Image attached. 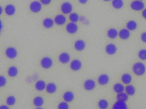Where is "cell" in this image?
Instances as JSON below:
<instances>
[{"label": "cell", "instance_id": "7dc6e473", "mask_svg": "<svg viewBox=\"0 0 146 109\" xmlns=\"http://www.w3.org/2000/svg\"><path fill=\"white\" fill-rule=\"evenodd\" d=\"M139 1H143V0H139Z\"/></svg>", "mask_w": 146, "mask_h": 109}, {"label": "cell", "instance_id": "d590c367", "mask_svg": "<svg viewBox=\"0 0 146 109\" xmlns=\"http://www.w3.org/2000/svg\"><path fill=\"white\" fill-rule=\"evenodd\" d=\"M7 83V80L6 77L3 75H0V87L5 86Z\"/></svg>", "mask_w": 146, "mask_h": 109}, {"label": "cell", "instance_id": "bcb514c9", "mask_svg": "<svg viewBox=\"0 0 146 109\" xmlns=\"http://www.w3.org/2000/svg\"><path fill=\"white\" fill-rule=\"evenodd\" d=\"M103 1H104L106 2L110 1H111V0H103Z\"/></svg>", "mask_w": 146, "mask_h": 109}, {"label": "cell", "instance_id": "7a4b0ae2", "mask_svg": "<svg viewBox=\"0 0 146 109\" xmlns=\"http://www.w3.org/2000/svg\"><path fill=\"white\" fill-rule=\"evenodd\" d=\"M53 60L49 57H44L40 61V65L44 69H49L53 66Z\"/></svg>", "mask_w": 146, "mask_h": 109}, {"label": "cell", "instance_id": "277c9868", "mask_svg": "<svg viewBox=\"0 0 146 109\" xmlns=\"http://www.w3.org/2000/svg\"><path fill=\"white\" fill-rule=\"evenodd\" d=\"M29 8L31 12L34 13H39L42 10V3L38 1H33L30 3Z\"/></svg>", "mask_w": 146, "mask_h": 109}, {"label": "cell", "instance_id": "9a60e30c", "mask_svg": "<svg viewBox=\"0 0 146 109\" xmlns=\"http://www.w3.org/2000/svg\"><path fill=\"white\" fill-rule=\"evenodd\" d=\"M4 12L8 16H13L16 12V8L12 4H9L5 6Z\"/></svg>", "mask_w": 146, "mask_h": 109}, {"label": "cell", "instance_id": "b9f144b4", "mask_svg": "<svg viewBox=\"0 0 146 109\" xmlns=\"http://www.w3.org/2000/svg\"><path fill=\"white\" fill-rule=\"evenodd\" d=\"M80 3L82 4H85L87 3L88 0H78Z\"/></svg>", "mask_w": 146, "mask_h": 109}, {"label": "cell", "instance_id": "8d00e7d4", "mask_svg": "<svg viewBox=\"0 0 146 109\" xmlns=\"http://www.w3.org/2000/svg\"><path fill=\"white\" fill-rule=\"evenodd\" d=\"M82 24H84L87 25L89 24V21L84 16H81L80 18V20Z\"/></svg>", "mask_w": 146, "mask_h": 109}, {"label": "cell", "instance_id": "5b68a950", "mask_svg": "<svg viewBox=\"0 0 146 109\" xmlns=\"http://www.w3.org/2000/svg\"><path fill=\"white\" fill-rule=\"evenodd\" d=\"M73 9L72 3L68 1L63 3L60 7L62 13L65 15L70 14L72 12Z\"/></svg>", "mask_w": 146, "mask_h": 109}, {"label": "cell", "instance_id": "8fae6325", "mask_svg": "<svg viewBox=\"0 0 146 109\" xmlns=\"http://www.w3.org/2000/svg\"><path fill=\"white\" fill-rule=\"evenodd\" d=\"M58 59L59 61L61 63L64 64H67L70 61L71 56L67 52H62L59 55Z\"/></svg>", "mask_w": 146, "mask_h": 109}, {"label": "cell", "instance_id": "7c38bea8", "mask_svg": "<svg viewBox=\"0 0 146 109\" xmlns=\"http://www.w3.org/2000/svg\"><path fill=\"white\" fill-rule=\"evenodd\" d=\"M110 81V77L106 74H102L98 77V83L100 85L105 86L109 83Z\"/></svg>", "mask_w": 146, "mask_h": 109}, {"label": "cell", "instance_id": "f546056e", "mask_svg": "<svg viewBox=\"0 0 146 109\" xmlns=\"http://www.w3.org/2000/svg\"><path fill=\"white\" fill-rule=\"evenodd\" d=\"M109 102L107 100L105 99L100 100L98 102V106L100 109H106L109 107Z\"/></svg>", "mask_w": 146, "mask_h": 109}, {"label": "cell", "instance_id": "f6af8a7d", "mask_svg": "<svg viewBox=\"0 0 146 109\" xmlns=\"http://www.w3.org/2000/svg\"><path fill=\"white\" fill-rule=\"evenodd\" d=\"M35 109H44L42 108V107H38V108H36Z\"/></svg>", "mask_w": 146, "mask_h": 109}, {"label": "cell", "instance_id": "d6986e66", "mask_svg": "<svg viewBox=\"0 0 146 109\" xmlns=\"http://www.w3.org/2000/svg\"><path fill=\"white\" fill-rule=\"evenodd\" d=\"M46 84L44 81L39 80L35 83V87L38 91H42L46 88Z\"/></svg>", "mask_w": 146, "mask_h": 109}, {"label": "cell", "instance_id": "4fadbf2b", "mask_svg": "<svg viewBox=\"0 0 146 109\" xmlns=\"http://www.w3.org/2000/svg\"><path fill=\"white\" fill-rule=\"evenodd\" d=\"M54 22L56 25L62 26L66 24L67 18L66 16L63 14H59L55 17Z\"/></svg>", "mask_w": 146, "mask_h": 109}, {"label": "cell", "instance_id": "44dd1931", "mask_svg": "<svg viewBox=\"0 0 146 109\" xmlns=\"http://www.w3.org/2000/svg\"><path fill=\"white\" fill-rule=\"evenodd\" d=\"M33 104L36 108L42 107L44 103V99L42 97L38 96L35 97L33 99Z\"/></svg>", "mask_w": 146, "mask_h": 109}, {"label": "cell", "instance_id": "cb8c5ba5", "mask_svg": "<svg viewBox=\"0 0 146 109\" xmlns=\"http://www.w3.org/2000/svg\"><path fill=\"white\" fill-rule=\"evenodd\" d=\"M122 82L125 85H129L133 80L132 75L129 73H124L122 75L121 78Z\"/></svg>", "mask_w": 146, "mask_h": 109}, {"label": "cell", "instance_id": "7bdbcfd3", "mask_svg": "<svg viewBox=\"0 0 146 109\" xmlns=\"http://www.w3.org/2000/svg\"><path fill=\"white\" fill-rule=\"evenodd\" d=\"M3 8L1 6H0V16L3 13Z\"/></svg>", "mask_w": 146, "mask_h": 109}, {"label": "cell", "instance_id": "603a6c76", "mask_svg": "<svg viewBox=\"0 0 146 109\" xmlns=\"http://www.w3.org/2000/svg\"><path fill=\"white\" fill-rule=\"evenodd\" d=\"M107 36L110 39H115L118 36V32L117 30L115 28H110L107 31Z\"/></svg>", "mask_w": 146, "mask_h": 109}, {"label": "cell", "instance_id": "ac0fdd59", "mask_svg": "<svg viewBox=\"0 0 146 109\" xmlns=\"http://www.w3.org/2000/svg\"><path fill=\"white\" fill-rule=\"evenodd\" d=\"M57 89V86L53 82H50L47 84L45 88L47 92L50 94H53L56 92Z\"/></svg>", "mask_w": 146, "mask_h": 109}, {"label": "cell", "instance_id": "60d3db41", "mask_svg": "<svg viewBox=\"0 0 146 109\" xmlns=\"http://www.w3.org/2000/svg\"><path fill=\"white\" fill-rule=\"evenodd\" d=\"M0 109H10L8 105H1L0 106Z\"/></svg>", "mask_w": 146, "mask_h": 109}, {"label": "cell", "instance_id": "5bb4252c", "mask_svg": "<svg viewBox=\"0 0 146 109\" xmlns=\"http://www.w3.org/2000/svg\"><path fill=\"white\" fill-rule=\"evenodd\" d=\"M105 51L109 55H114L117 51V48L114 44L110 43L106 45L105 48Z\"/></svg>", "mask_w": 146, "mask_h": 109}, {"label": "cell", "instance_id": "e575fe53", "mask_svg": "<svg viewBox=\"0 0 146 109\" xmlns=\"http://www.w3.org/2000/svg\"><path fill=\"white\" fill-rule=\"evenodd\" d=\"M69 106L68 103L66 102H62L58 104L57 106V109H69Z\"/></svg>", "mask_w": 146, "mask_h": 109}, {"label": "cell", "instance_id": "3957f363", "mask_svg": "<svg viewBox=\"0 0 146 109\" xmlns=\"http://www.w3.org/2000/svg\"><path fill=\"white\" fill-rule=\"evenodd\" d=\"M145 5L142 1L135 0L130 3V8L135 11H140L145 9Z\"/></svg>", "mask_w": 146, "mask_h": 109}, {"label": "cell", "instance_id": "30bf717a", "mask_svg": "<svg viewBox=\"0 0 146 109\" xmlns=\"http://www.w3.org/2000/svg\"><path fill=\"white\" fill-rule=\"evenodd\" d=\"M78 27L75 23L70 22L66 26V30L70 34H74L78 31Z\"/></svg>", "mask_w": 146, "mask_h": 109}, {"label": "cell", "instance_id": "52a82bcc", "mask_svg": "<svg viewBox=\"0 0 146 109\" xmlns=\"http://www.w3.org/2000/svg\"><path fill=\"white\" fill-rule=\"evenodd\" d=\"M5 55L6 56L10 59H14L18 55V51L14 47H8L5 50Z\"/></svg>", "mask_w": 146, "mask_h": 109}, {"label": "cell", "instance_id": "f35d334b", "mask_svg": "<svg viewBox=\"0 0 146 109\" xmlns=\"http://www.w3.org/2000/svg\"><path fill=\"white\" fill-rule=\"evenodd\" d=\"M52 0H40V2L42 4L44 5H49L51 3Z\"/></svg>", "mask_w": 146, "mask_h": 109}, {"label": "cell", "instance_id": "ba28073f", "mask_svg": "<svg viewBox=\"0 0 146 109\" xmlns=\"http://www.w3.org/2000/svg\"><path fill=\"white\" fill-rule=\"evenodd\" d=\"M82 67V63L79 59H75L71 61L70 64V69L73 71H79Z\"/></svg>", "mask_w": 146, "mask_h": 109}, {"label": "cell", "instance_id": "4316f807", "mask_svg": "<svg viewBox=\"0 0 146 109\" xmlns=\"http://www.w3.org/2000/svg\"><path fill=\"white\" fill-rule=\"evenodd\" d=\"M138 25L136 21L134 20H130L128 21L126 24L127 29L129 31H133L137 29Z\"/></svg>", "mask_w": 146, "mask_h": 109}, {"label": "cell", "instance_id": "74e56055", "mask_svg": "<svg viewBox=\"0 0 146 109\" xmlns=\"http://www.w3.org/2000/svg\"><path fill=\"white\" fill-rule=\"evenodd\" d=\"M141 39L143 42L146 43V32H144L141 34Z\"/></svg>", "mask_w": 146, "mask_h": 109}, {"label": "cell", "instance_id": "d6a6232c", "mask_svg": "<svg viewBox=\"0 0 146 109\" xmlns=\"http://www.w3.org/2000/svg\"><path fill=\"white\" fill-rule=\"evenodd\" d=\"M80 17L78 14L76 13H72L70 14L69 18L71 22L76 23L80 20Z\"/></svg>", "mask_w": 146, "mask_h": 109}, {"label": "cell", "instance_id": "83f0119b", "mask_svg": "<svg viewBox=\"0 0 146 109\" xmlns=\"http://www.w3.org/2000/svg\"><path fill=\"white\" fill-rule=\"evenodd\" d=\"M111 5L114 8L119 9L123 7L124 3L123 0H112Z\"/></svg>", "mask_w": 146, "mask_h": 109}, {"label": "cell", "instance_id": "ee69618b", "mask_svg": "<svg viewBox=\"0 0 146 109\" xmlns=\"http://www.w3.org/2000/svg\"><path fill=\"white\" fill-rule=\"evenodd\" d=\"M3 28V24L2 23L1 21L0 20V32L1 31L2 29Z\"/></svg>", "mask_w": 146, "mask_h": 109}, {"label": "cell", "instance_id": "2e32d148", "mask_svg": "<svg viewBox=\"0 0 146 109\" xmlns=\"http://www.w3.org/2000/svg\"><path fill=\"white\" fill-rule=\"evenodd\" d=\"M130 31L127 28L121 29L118 32V36L122 40H127L130 37Z\"/></svg>", "mask_w": 146, "mask_h": 109}, {"label": "cell", "instance_id": "6da1fadb", "mask_svg": "<svg viewBox=\"0 0 146 109\" xmlns=\"http://www.w3.org/2000/svg\"><path fill=\"white\" fill-rule=\"evenodd\" d=\"M133 71L137 76H142L145 74L146 71L145 65L141 62H137L133 65Z\"/></svg>", "mask_w": 146, "mask_h": 109}, {"label": "cell", "instance_id": "d4e9b609", "mask_svg": "<svg viewBox=\"0 0 146 109\" xmlns=\"http://www.w3.org/2000/svg\"><path fill=\"white\" fill-rule=\"evenodd\" d=\"M112 109H128V108L126 102L117 101L113 104Z\"/></svg>", "mask_w": 146, "mask_h": 109}, {"label": "cell", "instance_id": "9c48e42d", "mask_svg": "<svg viewBox=\"0 0 146 109\" xmlns=\"http://www.w3.org/2000/svg\"><path fill=\"white\" fill-rule=\"evenodd\" d=\"M86 47V42L82 39H78L76 40L74 44V48L76 50L79 52L83 51L85 49Z\"/></svg>", "mask_w": 146, "mask_h": 109}, {"label": "cell", "instance_id": "4dcf8cb0", "mask_svg": "<svg viewBox=\"0 0 146 109\" xmlns=\"http://www.w3.org/2000/svg\"><path fill=\"white\" fill-rule=\"evenodd\" d=\"M117 101L120 102H125L127 101L129 98V96L126 93L121 92L117 94L116 96Z\"/></svg>", "mask_w": 146, "mask_h": 109}, {"label": "cell", "instance_id": "1f68e13d", "mask_svg": "<svg viewBox=\"0 0 146 109\" xmlns=\"http://www.w3.org/2000/svg\"><path fill=\"white\" fill-rule=\"evenodd\" d=\"M16 99L13 96H9L6 99V104L8 106H13L16 103Z\"/></svg>", "mask_w": 146, "mask_h": 109}, {"label": "cell", "instance_id": "836d02e7", "mask_svg": "<svg viewBox=\"0 0 146 109\" xmlns=\"http://www.w3.org/2000/svg\"><path fill=\"white\" fill-rule=\"evenodd\" d=\"M139 58L142 61L146 60V49H143L139 51L138 54Z\"/></svg>", "mask_w": 146, "mask_h": 109}, {"label": "cell", "instance_id": "e0dca14e", "mask_svg": "<svg viewBox=\"0 0 146 109\" xmlns=\"http://www.w3.org/2000/svg\"><path fill=\"white\" fill-rule=\"evenodd\" d=\"M63 100L67 103L72 102L74 98V95L72 92L67 91L64 92L63 95Z\"/></svg>", "mask_w": 146, "mask_h": 109}, {"label": "cell", "instance_id": "f1b7e54d", "mask_svg": "<svg viewBox=\"0 0 146 109\" xmlns=\"http://www.w3.org/2000/svg\"><path fill=\"white\" fill-rule=\"evenodd\" d=\"M125 91L126 93L128 96H132L135 94L136 90L135 87L133 85H128L125 87Z\"/></svg>", "mask_w": 146, "mask_h": 109}, {"label": "cell", "instance_id": "ab89813d", "mask_svg": "<svg viewBox=\"0 0 146 109\" xmlns=\"http://www.w3.org/2000/svg\"><path fill=\"white\" fill-rule=\"evenodd\" d=\"M141 15H142V17L146 20V8L142 10Z\"/></svg>", "mask_w": 146, "mask_h": 109}, {"label": "cell", "instance_id": "7402d4cb", "mask_svg": "<svg viewBox=\"0 0 146 109\" xmlns=\"http://www.w3.org/2000/svg\"><path fill=\"white\" fill-rule=\"evenodd\" d=\"M19 73V70L17 67L12 66L9 67L7 70V74L11 78L16 77Z\"/></svg>", "mask_w": 146, "mask_h": 109}, {"label": "cell", "instance_id": "ffe728a7", "mask_svg": "<svg viewBox=\"0 0 146 109\" xmlns=\"http://www.w3.org/2000/svg\"><path fill=\"white\" fill-rule=\"evenodd\" d=\"M54 22L53 19L50 18H46L44 19L42 22L43 26L46 29H50L54 26Z\"/></svg>", "mask_w": 146, "mask_h": 109}, {"label": "cell", "instance_id": "8992f818", "mask_svg": "<svg viewBox=\"0 0 146 109\" xmlns=\"http://www.w3.org/2000/svg\"><path fill=\"white\" fill-rule=\"evenodd\" d=\"M96 83L95 81L92 79H88L84 81L83 87L86 91H91L95 89Z\"/></svg>", "mask_w": 146, "mask_h": 109}, {"label": "cell", "instance_id": "484cf974", "mask_svg": "<svg viewBox=\"0 0 146 109\" xmlns=\"http://www.w3.org/2000/svg\"><path fill=\"white\" fill-rule=\"evenodd\" d=\"M113 89L115 92L118 94V93L123 92L125 91V87L121 83H117L114 85Z\"/></svg>", "mask_w": 146, "mask_h": 109}]
</instances>
